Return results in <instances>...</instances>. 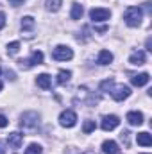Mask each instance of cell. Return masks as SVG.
<instances>
[{
    "instance_id": "15",
    "label": "cell",
    "mask_w": 152,
    "mask_h": 154,
    "mask_svg": "<svg viewBox=\"0 0 152 154\" xmlns=\"http://www.w3.org/2000/svg\"><path fill=\"white\" fill-rule=\"evenodd\" d=\"M136 142H138V145H143V147H150L152 145V136L149 133H138V136H136Z\"/></svg>"
},
{
    "instance_id": "10",
    "label": "cell",
    "mask_w": 152,
    "mask_h": 154,
    "mask_svg": "<svg viewBox=\"0 0 152 154\" xmlns=\"http://www.w3.org/2000/svg\"><path fill=\"white\" fill-rule=\"evenodd\" d=\"M125 120L131 125H141L143 124V113H140V111H129L127 116H125Z\"/></svg>"
},
{
    "instance_id": "25",
    "label": "cell",
    "mask_w": 152,
    "mask_h": 154,
    "mask_svg": "<svg viewBox=\"0 0 152 154\" xmlns=\"http://www.w3.org/2000/svg\"><path fill=\"white\" fill-rule=\"evenodd\" d=\"M4 27H5V13L0 11V29H4Z\"/></svg>"
},
{
    "instance_id": "14",
    "label": "cell",
    "mask_w": 152,
    "mask_h": 154,
    "mask_svg": "<svg viewBox=\"0 0 152 154\" xmlns=\"http://www.w3.org/2000/svg\"><path fill=\"white\" fill-rule=\"evenodd\" d=\"M149 81H150V75H149V74H138V75L131 77V82H132L134 86H138V88H140V86H145Z\"/></svg>"
},
{
    "instance_id": "9",
    "label": "cell",
    "mask_w": 152,
    "mask_h": 154,
    "mask_svg": "<svg viewBox=\"0 0 152 154\" xmlns=\"http://www.w3.org/2000/svg\"><path fill=\"white\" fill-rule=\"evenodd\" d=\"M22 142H23V134L22 133H11L9 138H7V143H9L11 149H20Z\"/></svg>"
},
{
    "instance_id": "3",
    "label": "cell",
    "mask_w": 152,
    "mask_h": 154,
    "mask_svg": "<svg viewBox=\"0 0 152 154\" xmlns=\"http://www.w3.org/2000/svg\"><path fill=\"white\" fill-rule=\"evenodd\" d=\"M52 57L56 61H70L74 57V50L70 47H66V45H57L54 48V52H52Z\"/></svg>"
},
{
    "instance_id": "21",
    "label": "cell",
    "mask_w": 152,
    "mask_h": 154,
    "mask_svg": "<svg viewBox=\"0 0 152 154\" xmlns=\"http://www.w3.org/2000/svg\"><path fill=\"white\" fill-rule=\"evenodd\" d=\"M97 129V124H95V120H86L84 122V125H82V131H84V134H90V133H93Z\"/></svg>"
},
{
    "instance_id": "28",
    "label": "cell",
    "mask_w": 152,
    "mask_h": 154,
    "mask_svg": "<svg viewBox=\"0 0 152 154\" xmlns=\"http://www.w3.org/2000/svg\"><path fill=\"white\" fill-rule=\"evenodd\" d=\"M147 50H152V39H147Z\"/></svg>"
},
{
    "instance_id": "2",
    "label": "cell",
    "mask_w": 152,
    "mask_h": 154,
    "mask_svg": "<svg viewBox=\"0 0 152 154\" xmlns=\"http://www.w3.org/2000/svg\"><path fill=\"white\" fill-rule=\"evenodd\" d=\"M20 125L23 129H36L39 125V115L34 113V111H27L22 115V120H20Z\"/></svg>"
},
{
    "instance_id": "23",
    "label": "cell",
    "mask_w": 152,
    "mask_h": 154,
    "mask_svg": "<svg viewBox=\"0 0 152 154\" xmlns=\"http://www.w3.org/2000/svg\"><path fill=\"white\" fill-rule=\"evenodd\" d=\"M18 50H20V43H18V41H13V43H9V45H7V54H11V56H13V54H16Z\"/></svg>"
},
{
    "instance_id": "22",
    "label": "cell",
    "mask_w": 152,
    "mask_h": 154,
    "mask_svg": "<svg viewBox=\"0 0 152 154\" xmlns=\"http://www.w3.org/2000/svg\"><path fill=\"white\" fill-rule=\"evenodd\" d=\"M23 154H41V145L39 143H31Z\"/></svg>"
},
{
    "instance_id": "20",
    "label": "cell",
    "mask_w": 152,
    "mask_h": 154,
    "mask_svg": "<svg viewBox=\"0 0 152 154\" xmlns=\"http://www.w3.org/2000/svg\"><path fill=\"white\" fill-rule=\"evenodd\" d=\"M70 77H72L70 70H59V74H57V84H66L70 81Z\"/></svg>"
},
{
    "instance_id": "11",
    "label": "cell",
    "mask_w": 152,
    "mask_h": 154,
    "mask_svg": "<svg viewBox=\"0 0 152 154\" xmlns=\"http://www.w3.org/2000/svg\"><path fill=\"white\" fill-rule=\"evenodd\" d=\"M102 152L104 154H118L120 152V147L114 140H106L102 143Z\"/></svg>"
},
{
    "instance_id": "7",
    "label": "cell",
    "mask_w": 152,
    "mask_h": 154,
    "mask_svg": "<svg viewBox=\"0 0 152 154\" xmlns=\"http://www.w3.org/2000/svg\"><path fill=\"white\" fill-rule=\"evenodd\" d=\"M59 124H61L63 127H74V125L77 124L75 111H72V109H65V111L59 115Z\"/></svg>"
},
{
    "instance_id": "31",
    "label": "cell",
    "mask_w": 152,
    "mask_h": 154,
    "mask_svg": "<svg viewBox=\"0 0 152 154\" xmlns=\"http://www.w3.org/2000/svg\"><path fill=\"white\" fill-rule=\"evenodd\" d=\"M0 74H2V68H0Z\"/></svg>"
},
{
    "instance_id": "24",
    "label": "cell",
    "mask_w": 152,
    "mask_h": 154,
    "mask_svg": "<svg viewBox=\"0 0 152 154\" xmlns=\"http://www.w3.org/2000/svg\"><path fill=\"white\" fill-rule=\"evenodd\" d=\"M7 124H9L7 116H5V115H0V129H2V127H7Z\"/></svg>"
},
{
    "instance_id": "13",
    "label": "cell",
    "mask_w": 152,
    "mask_h": 154,
    "mask_svg": "<svg viewBox=\"0 0 152 154\" xmlns=\"http://www.w3.org/2000/svg\"><path fill=\"white\" fill-rule=\"evenodd\" d=\"M36 84H38L39 88H43V90H48L52 86V79H50L48 74H39L36 77Z\"/></svg>"
},
{
    "instance_id": "6",
    "label": "cell",
    "mask_w": 152,
    "mask_h": 154,
    "mask_svg": "<svg viewBox=\"0 0 152 154\" xmlns=\"http://www.w3.org/2000/svg\"><path fill=\"white\" fill-rule=\"evenodd\" d=\"M109 16H111V11L106 7H93L90 11V18L93 22H106V20H109Z\"/></svg>"
},
{
    "instance_id": "4",
    "label": "cell",
    "mask_w": 152,
    "mask_h": 154,
    "mask_svg": "<svg viewBox=\"0 0 152 154\" xmlns=\"http://www.w3.org/2000/svg\"><path fill=\"white\" fill-rule=\"evenodd\" d=\"M109 93H111V97H113L114 100L122 102V100H125V99L131 97V88L123 86V84H116L113 88H109Z\"/></svg>"
},
{
    "instance_id": "16",
    "label": "cell",
    "mask_w": 152,
    "mask_h": 154,
    "mask_svg": "<svg viewBox=\"0 0 152 154\" xmlns=\"http://www.w3.org/2000/svg\"><path fill=\"white\" fill-rule=\"evenodd\" d=\"M113 61V54L109 50H100L99 52V57H97V63L99 65H109Z\"/></svg>"
},
{
    "instance_id": "1",
    "label": "cell",
    "mask_w": 152,
    "mask_h": 154,
    "mask_svg": "<svg viewBox=\"0 0 152 154\" xmlns=\"http://www.w3.org/2000/svg\"><path fill=\"white\" fill-rule=\"evenodd\" d=\"M141 18H143V13H141V9L136 7V5L127 7L125 13H123V20H125V23H127L129 27H138V25L141 23Z\"/></svg>"
},
{
    "instance_id": "18",
    "label": "cell",
    "mask_w": 152,
    "mask_h": 154,
    "mask_svg": "<svg viewBox=\"0 0 152 154\" xmlns=\"http://www.w3.org/2000/svg\"><path fill=\"white\" fill-rule=\"evenodd\" d=\"M82 14H84V7H82L81 4H74V5H72V13H70L72 20H81Z\"/></svg>"
},
{
    "instance_id": "5",
    "label": "cell",
    "mask_w": 152,
    "mask_h": 154,
    "mask_svg": "<svg viewBox=\"0 0 152 154\" xmlns=\"http://www.w3.org/2000/svg\"><path fill=\"white\" fill-rule=\"evenodd\" d=\"M43 52L41 50H34L32 52V56L29 57V59H20L18 61V65L22 66V68H31V66H36V65H41L43 63Z\"/></svg>"
},
{
    "instance_id": "8",
    "label": "cell",
    "mask_w": 152,
    "mask_h": 154,
    "mask_svg": "<svg viewBox=\"0 0 152 154\" xmlns=\"http://www.w3.org/2000/svg\"><path fill=\"white\" fill-rule=\"evenodd\" d=\"M118 124H120V118L116 115H106L102 118V124H100V127L104 129V131H113L118 127Z\"/></svg>"
},
{
    "instance_id": "26",
    "label": "cell",
    "mask_w": 152,
    "mask_h": 154,
    "mask_svg": "<svg viewBox=\"0 0 152 154\" xmlns=\"http://www.w3.org/2000/svg\"><path fill=\"white\" fill-rule=\"evenodd\" d=\"M25 0H9V4L13 5V7H18V5H22Z\"/></svg>"
},
{
    "instance_id": "30",
    "label": "cell",
    "mask_w": 152,
    "mask_h": 154,
    "mask_svg": "<svg viewBox=\"0 0 152 154\" xmlns=\"http://www.w3.org/2000/svg\"><path fill=\"white\" fill-rule=\"evenodd\" d=\"M0 90H2V81H0Z\"/></svg>"
},
{
    "instance_id": "12",
    "label": "cell",
    "mask_w": 152,
    "mask_h": 154,
    "mask_svg": "<svg viewBox=\"0 0 152 154\" xmlns=\"http://www.w3.org/2000/svg\"><path fill=\"white\" fill-rule=\"evenodd\" d=\"M145 61H147V57H145V52H143V50L132 52V54H131V57H129V63H131V65H136V66L145 65Z\"/></svg>"
},
{
    "instance_id": "19",
    "label": "cell",
    "mask_w": 152,
    "mask_h": 154,
    "mask_svg": "<svg viewBox=\"0 0 152 154\" xmlns=\"http://www.w3.org/2000/svg\"><path fill=\"white\" fill-rule=\"evenodd\" d=\"M61 4H63V0H47V2H45V7H47V11H50V13H56V11H59Z\"/></svg>"
},
{
    "instance_id": "27",
    "label": "cell",
    "mask_w": 152,
    "mask_h": 154,
    "mask_svg": "<svg viewBox=\"0 0 152 154\" xmlns=\"http://www.w3.org/2000/svg\"><path fill=\"white\" fill-rule=\"evenodd\" d=\"M0 154H5V143L0 142Z\"/></svg>"
},
{
    "instance_id": "17",
    "label": "cell",
    "mask_w": 152,
    "mask_h": 154,
    "mask_svg": "<svg viewBox=\"0 0 152 154\" xmlns=\"http://www.w3.org/2000/svg\"><path fill=\"white\" fill-rule=\"evenodd\" d=\"M34 25H36V22H34V18L32 16H23L22 18V31H32L34 29Z\"/></svg>"
},
{
    "instance_id": "29",
    "label": "cell",
    "mask_w": 152,
    "mask_h": 154,
    "mask_svg": "<svg viewBox=\"0 0 152 154\" xmlns=\"http://www.w3.org/2000/svg\"><path fill=\"white\" fill-rule=\"evenodd\" d=\"M84 154H95V152H93V151H86Z\"/></svg>"
}]
</instances>
